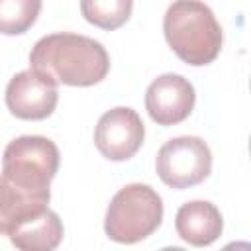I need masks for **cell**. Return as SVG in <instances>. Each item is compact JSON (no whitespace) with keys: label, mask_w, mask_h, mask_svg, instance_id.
I'll return each instance as SVG.
<instances>
[{"label":"cell","mask_w":251,"mask_h":251,"mask_svg":"<svg viewBox=\"0 0 251 251\" xmlns=\"http://www.w3.org/2000/svg\"><path fill=\"white\" fill-rule=\"evenodd\" d=\"M63 233L65 229L61 218L53 210L45 208L16 226L8 233V237L12 245L20 251H51L59 247Z\"/></svg>","instance_id":"30bf717a"},{"label":"cell","mask_w":251,"mask_h":251,"mask_svg":"<svg viewBox=\"0 0 251 251\" xmlns=\"http://www.w3.org/2000/svg\"><path fill=\"white\" fill-rule=\"evenodd\" d=\"M59 171V149L43 135L12 139L2 157V176L29 192H49Z\"/></svg>","instance_id":"277c9868"},{"label":"cell","mask_w":251,"mask_h":251,"mask_svg":"<svg viewBox=\"0 0 251 251\" xmlns=\"http://www.w3.org/2000/svg\"><path fill=\"white\" fill-rule=\"evenodd\" d=\"M175 227L182 241L194 247H206L222 235L224 218L212 202L192 200L178 208Z\"/></svg>","instance_id":"9c48e42d"},{"label":"cell","mask_w":251,"mask_h":251,"mask_svg":"<svg viewBox=\"0 0 251 251\" xmlns=\"http://www.w3.org/2000/svg\"><path fill=\"white\" fill-rule=\"evenodd\" d=\"M41 12V0H0V33H25Z\"/></svg>","instance_id":"4fadbf2b"},{"label":"cell","mask_w":251,"mask_h":251,"mask_svg":"<svg viewBox=\"0 0 251 251\" xmlns=\"http://www.w3.org/2000/svg\"><path fill=\"white\" fill-rule=\"evenodd\" d=\"M51 192H29L0 175V235L47 208Z\"/></svg>","instance_id":"8fae6325"},{"label":"cell","mask_w":251,"mask_h":251,"mask_svg":"<svg viewBox=\"0 0 251 251\" xmlns=\"http://www.w3.org/2000/svg\"><path fill=\"white\" fill-rule=\"evenodd\" d=\"M159 178L176 190L200 184L212 171V153L204 139L196 135H180L161 145L157 153Z\"/></svg>","instance_id":"5b68a950"},{"label":"cell","mask_w":251,"mask_h":251,"mask_svg":"<svg viewBox=\"0 0 251 251\" xmlns=\"http://www.w3.org/2000/svg\"><path fill=\"white\" fill-rule=\"evenodd\" d=\"M163 222V200L149 184L120 188L104 218V231L116 243H137L149 237Z\"/></svg>","instance_id":"3957f363"},{"label":"cell","mask_w":251,"mask_h":251,"mask_svg":"<svg viewBox=\"0 0 251 251\" xmlns=\"http://www.w3.org/2000/svg\"><path fill=\"white\" fill-rule=\"evenodd\" d=\"M57 84L33 69L14 75L6 86V106L20 120L49 118L57 108Z\"/></svg>","instance_id":"52a82bcc"},{"label":"cell","mask_w":251,"mask_h":251,"mask_svg":"<svg viewBox=\"0 0 251 251\" xmlns=\"http://www.w3.org/2000/svg\"><path fill=\"white\" fill-rule=\"evenodd\" d=\"M145 126L131 108L118 106L100 116L94 129L96 149L110 161H127L143 145Z\"/></svg>","instance_id":"8992f818"},{"label":"cell","mask_w":251,"mask_h":251,"mask_svg":"<svg viewBox=\"0 0 251 251\" xmlns=\"http://www.w3.org/2000/svg\"><path fill=\"white\" fill-rule=\"evenodd\" d=\"M29 69L55 84L92 86L106 78L110 57L102 43L78 33H51L41 37L29 53Z\"/></svg>","instance_id":"6da1fadb"},{"label":"cell","mask_w":251,"mask_h":251,"mask_svg":"<svg viewBox=\"0 0 251 251\" xmlns=\"http://www.w3.org/2000/svg\"><path fill=\"white\" fill-rule=\"evenodd\" d=\"M133 10V0H80V14L84 20L102 29L122 27Z\"/></svg>","instance_id":"7c38bea8"},{"label":"cell","mask_w":251,"mask_h":251,"mask_svg":"<svg viewBox=\"0 0 251 251\" xmlns=\"http://www.w3.org/2000/svg\"><path fill=\"white\" fill-rule=\"evenodd\" d=\"M163 31L169 47L186 65H208L222 51V27L200 0H175L165 12Z\"/></svg>","instance_id":"7a4b0ae2"},{"label":"cell","mask_w":251,"mask_h":251,"mask_svg":"<svg viewBox=\"0 0 251 251\" xmlns=\"http://www.w3.org/2000/svg\"><path fill=\"white\" fill-rule=\"evenodd\" d=\"M194 86L180 75L157 76L145 92V108L149 118L159 126H175L184 122L194 110Z\"/></svg>","instance_id":"ba28073f"}]
</instances>
